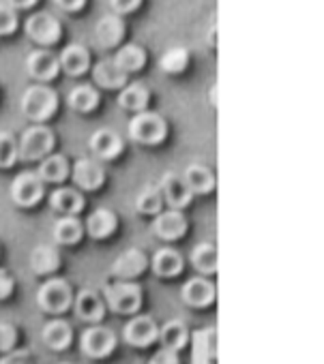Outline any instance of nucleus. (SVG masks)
I'll use <instances>...</instances> for the list:
<instances>
[{
    "instance_id": "obj_1",
    "label": "nucleus",
    "mask_w": 324,
    "mask_h": 364,
    "mask_svg": "<svg viewBox=\"0 0 324 364\" xmlns=\"http://www.w3.org/2000/svg\"><path fill=\"white\" fill-rule=\"evenodd\" d=\"M20 107H22V114L28 120H33L37 124H43L46 120H50L56 114L58 97L46 84H33V86H28L24 90L22 101H20Z\"/></svg>"
},
{
    "instance_id": "obj_2",
    "label": "nucleus",
    "mask_w": 324,
    "mask_h": 364,
    "mask_svg": "<svg viewBox=\"0 0 324 364\" xmlns=\"http://www.w3.org/2000/svg\"><path fill=\"white\" fill-rule=\"evenodd\" d=\"M103 302L118 315H137L142 287L135 281H112L103 287Z\"/></svg>"
},
{
    "instance_id": "obj_3",
    "label": "nucleus",
    "mask_w": 324,
    "mask_h": 364,
    "mask_svg": "<svg viewBox=\"0 0 324 364\" xmlns=\"http://www.w3.org/2000/svg\"><path fill=\"white\" fill-rule=\"evenodd\" d=\"M37 304L48 315H63L73 304V289L65 279L50 277L37 289Z\"/></svg>"
},
{
    "instance_id": "obj_4",
    "label": "nucleus",
    "mask_w": 324,
    "mask_h": 364,
    "mask_svg": "<svg viewBox=\"0 0 324 364\" xmlns=\"http://www.w3.org/2000/svg\"><path fill=\"white\" fill-rule=\"evenodd\" d=\"M54 133L46 124L28 127L18 139V156L22 161H43L54 150Z\"/></svg>"
},
{
    "instance_id": "obj_5",
    "label": "nucleus",
    "mask_w": 324,
    "mask_h": 364,
    "mask_svg": "<svg viewBox=\"0 0 324 364\" xmlns=\"http://www.w3.org/2000/svg\"><path fill=\"white\" fill-rule=\"evenodd\" d=\"M129 135L144 146H157L168 135V122L155 112H140L129 122Z\"/></svg>"
},
{
    "instance_id": "obj_6",
    "label": "nucleus",
    "mask_w": 324,
    "mask_h": 364,
    "mask_svg": "<svg viewBox=\"0 0 324 364\" xmlns=\"http://www.w3.org/2000/svg\"><path fill=\"white\" fill-rule=\"evenodd\" d=\"M11 200L22 208L37 206L46 196V182L37 176V171H24L14 178L11 182Z\"/></svg>"
},
{
    "instance_id": "obj_7",
    "label": "nucleus",
    "mask_w": 324,
    "mask_h": 364,
    "mask_svg": "<svg viewBox=\"0 0 324 364\" xmlns=\"http://www.w3.org/2000/svg\"><path fill=\"white\" fill-rule=\"evenodd\" d=\"M148 266L150 257L142 249L131 247L114 259V264L110 266V274L114 277V281H135L148 270Z\"/></svg>"
},
{
    "instance_id": "obj_8",
    "label": "nucleus",
    "mask_w": 324,
    "mask_h": 364,
    "mask_svg": "<svg viewBox=\"0 0 324 364\" xmlns=\"http://www.w3.org/2000/svg\"><path fill=\"white\" fill-rule=\"evenodd\" d=\"M116 347V336L110 328L105 326H90L82 332L80 336V349L84 355L93 358V360H99V358H108Z\"/></svg>"
},
{
    "instance_id": "obj_9",
    "label": "nucleus",
    "mask_w": 324,
    "mask_h": 364,
    "mask_svg": "<svg viewBox=\"0 0 324 364\" xmlns=\"http://www.w3.org/2000/svg\"><path fill=\"white\" fill-rule=\"evenodd\" d=\"M71 178L80 191H99L105 182V169L95 156H82L75 161Z\"/></svg>"
},
{
    "instance_id": "obj_10",
    "label": "nucleus",
    "mask_w": 324,
    "mask_h": 364,
    "mask_svg": "<svg viewBox=\"0 0 324 364\" xmlns=\"http://www.w3.org/2000/svg\"><path fill=\"white\" fill-rule=\"evenodd\" d=\"M26 35L39 46H54L63 35V26L50 14H33L26 20Z\"/></svg>"
},
{
    "instance_id": "obj_11",
    "label": "nucleus",
    "mask_w": 324,
    "mask_h": 364,
    "mask_svg": "<svg viewBox=\"0 0 324 364\" xmlns=\"http://www.w3.org/2000/svg\"><path fill=\"white\" fill-rule=\"evenodd\" d=\"M122 338L133 347H148L159 338V326L148 315H133L122 328Z\"/></svg>"
},
{
    "instance_id": "obj_12",
    "label": "nucleus",
    "mask_w": 324,
    "mask_h": 364,
    "mask_svg": "<svg viewBox=\"0 0 324 364\" xmlns=\"http://www.w3.org/2000/svg\"><path fill=\"white\" fill-rule=\"evenodd\" d=\"M159 191H161V198L166 200V204L172 208V210H181L187 208L194 200V193L189 191V187L185 185L183 176L174 173V171H168L164 178H161V185H159Z\"/></svg>"
},
{
    "instance_id": "obj_13",
    "label": "nucleus",
    "mask_w": 324,
    "mask_h": 364,
    "mask_svg": "<svg viewBox=\"0 0 324 364\" xmlns=\"http://www.w3.org/2000/svg\"><path fill=\"white\" fill-rule=\"evenodd\" d=\"M152 232L161 240H179L187 234V219L181 210H161L152 221Z\"/></svg>"
},
{
    "instance_id": "obj_14",
    "label": "nucleus",
    "mask_w": 324,
    "mask_h": 364,
    "mask_svg": "<svg viewBox=\"0 0 324 364\" xmlns=\"http://www.w3.org/2000/svg\"><path fill=\"white\" fill-rule=\"evenodd\" d=\"M26 71L33 80L46 84L50 80H54L61 71L58 67V56L50 50H35L28 54L26 58Z\"/></svg>"
},
{
    "instance_id": "obj_15",
    "label": "nucleus",
    "mask_w": 324,
    "mask_h": 364,
    "mask_svg": "<svg viewBox=\"0 0 324 364\" xmlns=\"http://www.w3.org/2000/svg\"><path fill=\"white\" fill-rule=\"evenodd\" d=\"M88 148L97 161H114L122 152V139L112 129H99L90 135Z\"/></svg>"
},
{
    "instance_id": "obj_16",
    "label": "nucleus",
    "mask_w": 324,
    "mask_h": 364,
    "mask_svg": "<svg viewBox=\"0 0 324 364\" xmlns=\"http://www.w3.org/2000/svg\"><path fill=\"white\" fill-rule=\"evenodd\" d=\"M192 364H217V328L192 334Z\"/></svg>"
},
{
    "instance_id": "obj_17",
    "label": "nucleus",
    "mask_w": 324,
    "mask_h": 364,
    "mask_svg": "<svg viewBox=\"0 0 324 364\" xmlns=\"http://www.w3.org/2000/svg\"><path fill=\"white\" fill-rule=\"evenodd\" d=\"M31 270L39 277H52L61 270L63 266V257L56 245H39L31 251L28 257Z\"/></svg>"
},
{
    "instance_id": "obj_18",
    "label": "nucleus",
    "mask_w": 324,
    "mask_h": 364,
    "mask_svg": "<svg viewBox=\"0 0 324 364\" xmlns=\"http://www.w3.org/2000/svg\"><path fill=\"white\" fill-rule=\"evenodd\" d=\"M150 268L161 279H174V277H179L183 272L185 262H183V255L177 249H172V247H161L150 257Z\"/></svg>"
},
{
    "instance_id": "obj_19",
    "label": "nucleus",
    "mask_w": 324,
    "mask_h": 364,
    "mask_svg": "<svg viewBox=\"0 0 324 364\" xmlns=\"http://www.w3.org/2000/svg\"><path fill=\"white\" fill-rule=\"evenodd\" d=\"M73 311L75 315L82 319V321H88V323H99L105 315V302L103 298L93 291V289H82L75 298H73Z\"/></svg>"
},
{
    "instance_id": "obj_20",
    "label": "nucleus",
    "mask_w": 324,
    "mask_h": 364,
    "mask_svg": "<svg viewBox=\"0 0 324 364\" xmlns=\"http://www.w3.org/2000/svg\"><path fill=\"white\" fill-rule=\"evenodd\" d=\"M93 80L97 86H101L105 90H118V88L127 86L129 75L114 63V58H101L93 67Z\"/></svg>"
},
{
    "instance_id": "obj_21",
    "label": "nucleus",
    "mask_w": 324,
    "mask_h": 364,
    "mask_svg": "<svg viewBox=\"0 0 324 364\" xmlns=\"http://www.w3.org/2000/svg\"><path fill=\"white\" fill-rule=\"evenodd\" d=\"M50 206L63 217H78L84 210V196L73 187H58L50 196Z\"/></svg>"
},
{
    "instance_id": "obj_22",
    "label": "nucleus",
    "mask_w": 324,
    "mask_h": 364,
    "mask_svg": "<svg viewBox=\"0 0 324 364\" xmlns=\"http://www.w3.org/2000/svg\"><path fill=\"white\" fill-rule=\"evenodd\" d=\"M41 341L52 349V351H67L69 345L73 343V330L71 326L61 319V317H54L50 319L43 330H41Z\"/></svg>"
},
{
    "instance_id": "obj_23",
    "label": "nucleus",
    "mask_w": 324,
    "mask_h": 364,
    "mask_svg": "<svg viewBox=\"0 0 324 364\" xmlns=\"http://www.w3.org/2000/svg\"><path fill=\"white\" fill-rule=\"evenodd\" d=\"M118 228V219L112 210L108 208H95L88 217H86V223H84V230L90 238L95 240H105L110 238Z\"/></svg>"
},
{
    "instance_id": "obj_24",
    "label": "nucleus",
    "mask_w": 324,
    "mask_h": 364,
    "mask_svg": "<svg viewBox=\"0 0 324 364\" xmlns=\"http://www.w3.org/2000/svg\"><path fill=\"white\" fill-rule=\"evenodd\" d=\"M58 67H61L67 75L80 77V75H84V73L90 69V54H88L86 48H82V46H78V43L67 46V48L61 52V56H58Z\"/></svg>"
},
{
    "instance_id": "obj_25",
    "label": "nucleus",
    "mask_w": 324,
    "mask_h": 364,
    "mask_svg": "<svg viewBox=\"0 0 324 364\" xmlns=\"http://www.w3.org/2000/svg\"><path fill=\"white\" fill-rule=\"evenodd\" d=\"M183 300L189 304V306H196V309H204L209 304H213L215 300V287L209 279L204 277H196V279H189L185 285H183V291H181Z\"/></svg>"
},
{
    "instance_id": "obj_26",
    "label": "nucleus",
    "mask_w": 324,
    "mask_h": 364,
    "mask_svg": "<svg viewBox=\"0 0 324 364\" xmlns=\"http://www.w3.org/2000/svg\"><path fill=\"white\" fill-rule=\"evenodd\" d=\"M189 330L187 326L181 321V319H170L168 323H164L159 328V343H161V349H170V351H183L187 345H189Z\"/></svg>"
},
{
    "instance_id": "obj_27",
    "label": "nucleus",
    "mask_w": 324,
    "mask_h": 364,
    "mask_svg": "<svg viewBox=\"0 0 324 364\" xmlns=\"http://www.w3.org/2000/svg\"><path fill=\"white\" fill-rule=\"evenodd\" d=\"M125 37V24L118 16L110 14L95 26V39L101 48H116Z\"/></svg>"
},
{
    "instance_id": "obj_28",
    "label": "nucleus",
    "mask_w": 324,
    "mask_h": 364,
    "mask_svg": "<svg viewBox=\"0 0 324 364\" xmlns=\"http://www.w3.org/2000/svg\"><path fill=\"white\" fill-rule=\"evenodd\" d=\"M183 180H185V185L189 187V191L194 196H207V193H211L215 189V176H213V171L207 165H200V163H192L185 169Z\"/></svg>"
},
{
    "instance_id": "obj_29",
    "label": "nucleus",
    "mask_w": 324,
    "mask_h": 364,
    "mask_svg": "<svg viewBox=\"0 0 324 364\" xmlns=\"http://www.w3.org/2000/svg\"><path fill=\"white\" fill-rule=\"evenodd\" d=\"M71 173V167H69V161L63 156V154H48L43 161H39V169H37V176L43 180V182H50V185H61L65 182Z\"/></svg>"
},
{
    "instance_id": "obj_30",
    "label": "nucleus",
    "mask_w": 324,
    "mask_h": 364,
    "mask_svg": "<svg viewBox=\"0 0 324 364\" xmlns=\"http://www.w3.org/2000/svg\"><path fill=\"white\" fill-rule=\"evenodd\" d=\"M52 236L58 247H73L84 236V223L78 217H61L54 221Z\"/></svg>"
},
{
    "instance_id": "obj_31",
    "label": "nucleus",
    "mask_w": 324,
    "mask_h": 364,
    "mask_svg": "<svg viewBox=\"0 0 324 364\" xmlns=\"http://www.w3.org/2000/svg\"><path fill=\"white\" fill-rule=\"evenodd\" d=\"M148 101H150V92L144 84L140 82H133V84H127L120 88L118 92V105L127 112H146L148 107Z\"/></svg>"
},
{
    "instance_id": "obj_32",
    "label": "nucleus",
    "mask_w": 324,
    "mask_h": 364,
    "mask_svg": "<svg viewBox=\"0 0 324 364\" xmlns=\"http://www.w3.org/2000/svg\"><path fill=\"white\" fill-rule=\"evenodd\" d=\"M67 103H69V107L73 112L88 114V112L97 109V105H99V92L90 84H78V86H73L69 90Z\"/></svg>"
},
{
    "instance_id": "obj_33",
    "label": "nucleus",
    "mask_w": 324,
    "mask_h": 364,
    "mask_svg": "<svg viewBox=\"0 0 324 364\" xmlns=\"http://www.w3.org/2000/svg\"><path fill=\"white\" fill-rule=\"evenodd\" d=\"M114 63L129 75V73L140 71V69L146 65V52H144L140 46L129 43V46H122V48L114 54Z\"/></svg>"
},
{
    "instance_id": "obj_34",
    "label": "nucleus",
    "mask_w": 324,
    "mask_h": 364,
    "mask_svg": "<svg viewBox=\"0 0 324 364\" xmlns=\"http://www.w3.org/2000/svg\"><path fill=\"white\" fill-rule=\"evenodd\" d=\"M192 266L202 274L217 272V247L213 242H202L192 251Z\"/></svg>"
},
{
    "instance_id": "obj_35",
    "label": "nucleus",
    "mask_w": 324,
    "mask_h": 364,
    "mask_svg": "<svg viewBox=\"0 0 324 364\" xmlns=\"http://www.w3.org/2000/svg\"><path fill=\"white\" fill-rule=\"evenodd\" d=\"M135 208L140 215H146V217H157L164 210V198H161L159 187H152V185L144 187L140 196L135 198Z\"/></svg>"
},
{
    "instance_id": "obj_36",
    "label": "nucleus",
    "mask_w": 324,
    "mask_h": 364,
    "mask_svg": "<svg viewBox=\"0 0 324 364\" xmlns=\"http://www.w3.org/2000/svg\"><path fill=\"white\" fill-rule=\"evenodd\" d=\"M187 65H189V52L181 46L170 48L159 56V69L164 73H170V75L183 73L187 69Z\"/></svg>"
},
{
    "instance_id": "obj_37",
    "label": "nucleus",
    "mask_w": 324,
    "mask_h": 364,
    "mask_svg": "<svg viewBox=\"0 0 324 364\" xmlns=\"http://www.w3.org/2000/svg\"><path fill=\"white\" fill-rule=\"evenodd\" d=\"M18 159V139L9 131H0V169L14 167Z\"/></svg>"
},
{
    "instance_id": "obj_38",
    "label": "nucleus",
    "mask_w": 324,
    "mask_h": 364,
    "mask_svg": "<svg viewBox=\"0 0 324 364\" xmlns=\"http://www.w3.org/2000/svg\"><path fill=\"white\" fill-rule=\"evenodd\" d=\"M18 28V14L7 3H0V37L11 35Z\"/></svg>"
},
{
    "instance_id": "obj_39",
    "label": "nucleus",
    "mask_w": 324,
    "mask_h": 364,
    "mask_svg": "<svg viewBox=\"0 0 324 364\" xmlns=\"http://www.w3.org/2000/svg\"><path fill=\"white\" fill-rule=\"evenodd\" d=\"M18 345V330L9 321H0V353H9Z\"/></svg>"
},
{
    "instance_id": "obj_40",
    "label": "nucleus",
    "mask_w": 324,
    "mask_h": 364,
    "mask_svg": "<svg viewBox=\"0 0 324 364\" xmlns=\"http://www.w3.org/2000/svg\"><path fill=\"white\" fill-rule=\"evenodd\" d=\"M114 16H127V14H133L140 5H142V0H108Z\"/></svg>"
},
{
    "instance_id": "obj_41",
    "label": "nucleus",
    "mask_w": 324,
    "mask_h": 364,
    "mask_svg": "<svg viewBox=\"0 0 324 364\" xmlns=\"http://www.w3.org/2000/svg\"><path fill=\"white\" fill-rule=\"evenodd\" d=\"M14 289H16L14 274H11L9 270H5V268H0V302L7 300V298H11Z\"/></svg>"
},
{
    "instance_id": "obj_42",
    "label": "nucleus",
    "mask_w": 324,
    "mask_h": 364,
    "mask_svg": "<svg viewBox=\"0 0 324 364\" xmlns=\"http://www.w3.org/2000/svg\"><path fill=\"white\" fill-rule=\"evenodd\" d=\"M0 364H31V353L26 349H11L9 353H3Z\"/></svg>"
},
{
    "instance_id": "obj_43",
    "label": "nucleus",
    "mask_w": 324,
    "mask_h": 364,
    "mask_svg": "<svg viewBox=\"0 0 324 364\" xmlns=\"http://www.w3.org/2000/svg\"><path fill=\"white\" fill-rule=\"evenodd\" d=\"M148 364H181L179 360V353L177 351H170V349H159Z\"/></svg>"
},
{
    "instance_id": "obj_44",
    "label": "nucleus",
    "mask_w": 324,
    "mask_h": 364,
    "mask_svg": "<svg viewBox=\"0 0 324 364\" xmlns=\"http://www.w3.org/2000/svg\"><path fill=\"white\" fill-rule=\"evenodd\" d=\"M54 5L58 9L67 11V14H75V11H80L86 5V0H54Z\"/></svg>"
},
{
    "instance_id": "obj_45",
    "label": "nucleus",
    "mask_w": 324,
    "mask_h": 364,
    "mask_svg": "<svg viewBox=\"0 0 324 364\" xmlns=\"http://www.w3.org/2000/svg\"><path fill=\"white\" fill-rule=\"evenodd\" d=\"M35 3H37V0H7V5L11 9H31Z\"/></svg>"
},
{
    "instance_id": "obj_46",
    "label": "nucleus",
    "mask_w": 324,
    "mask_h": 364,
    "mask_svg": "<svg viewBox=\"0 0 324 364\" xmlns=\"http://www.w3.org/2000/svg\"><path fill=\"white\" fill-rule=\"evenodd\" d=\"M211 103H213V105H217V86H213V88H211Z\"/></svg>"
},
{
    "instance_id": "obj_47",
    "label": "nucleus",
    "mask_w": 324,
    "mask_h": 364,
    "mask_svg": "<svg viewBox=\"0 0 324 364\" xmlns=\"http://www.w3.org/2000/svg\"><path fill=\"white\" fill-rule=\"evenodd\" d=\"M61 364H67V362H61Z\"/></svg>"
}]
</instances>
